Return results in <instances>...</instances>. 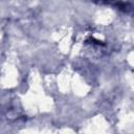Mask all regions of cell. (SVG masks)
<instances>
[{"mask_svg": "<svg viewBox=\"0 0 134 134\" xmlns=\"http://www.w3.org/2000/svg\"><path fill=\"white\" fill-rule=\"evenodd\" d=\"M93 2L102 5H110L113 6L119 10H122L125 13H128L131 10V4L124 1V0H92Z\"/></svg>", "mask_w": 134, "mask_h": 134, "instance_id": "6da1fadb", "label": "cell"}]
</instances>
